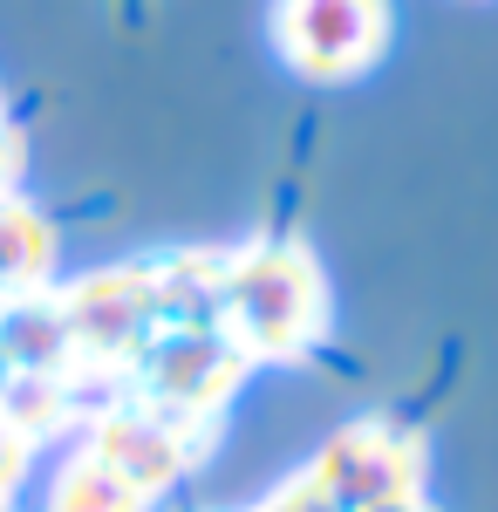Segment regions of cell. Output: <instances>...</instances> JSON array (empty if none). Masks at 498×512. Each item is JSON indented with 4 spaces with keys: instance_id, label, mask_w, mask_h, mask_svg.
Listing matches in <instances>:
<instances>
[{
    "instance_id": "obj_1",
    "label": "cell",
    "mask_w": 498,
    "mask_h": 512,
    "mask_svg": "<svg viewBox=\"0 0 498 512\" xmlns=\"http://www.w3.org/2000/svg\"><path fill=\"white\" fill-rule=\"evenodd\" d=\"M328 274L314 260V246L287 233L246 239L219 253L212 280V328L226 335L246 362H301L328 342Z\"/></svg>"
},
{
    "instance_id": "obj_2",
    "label": "cell",
    "mask_w": 498,
    "mask_h": 512,
    "mask_svg": "<svg viewBox=\"0 0 498 512\" xmlns=\"http://www.w3.org/2000/svg\"><path fill=\"white\" fill-rule=\"evenodd\" d=\"M389 0H273V55L314 89L369 76L389 48Z\"/></svg>"
},
{
    "instance_id": "obj_3",
    "label": "cell",
    "mask_w": 498,
    "mask_h": 512,
    "mask_svg": "<svg viewBox=\"0 0 498 512\" xmlns=\"http://www.w3.org/2000/svg\"><path fill=\"white\" fill-rule=\"evenodd\" d=\"M246 369L253 362L232 349L212 321H164L151 342H144V355L130 362V376L144 390L137 403H151L164 417H185V424H212L232 396H239Z\"/></svg>"
},
{
    "instance_id": "obj_4",
    "label": "cell",
    "mask_w": 498,
    "mask_h": 512,
    "mask_svg": "<svg viewBox=\"0 0 498 512\" xmlns=\"http://www.w3.org/2000/svg\"><path fill=\"white\" fill-rule=\"evenodd\" d=\"M55 321H62V342L82 362H137L144 342L164 328V294H157V267L130 260V267H96V274L69 280L48 294Z\"/></svg>"
},
{
    "instance_id": "obj_5",
    "label": "cell",
    "mask_w": 498,
    "mask_h": 512,
    "mask_svg": "<svg viewBox=\"0 0 498 512\" xmlns=\"http://www.w3.org/2000/svg\"><path fill=\"white\" fill-rule=\"evenodd\" d=\"M301 472L321 485V499L335 512H369L383 499L423 492L430 485V451H423L417 431H403L389 417H355L307 458Z\"/></svg>"
},
{
    "instance_id": "obj_6",
    "label": "cell",
    "mask_w": 498,
    "mask_h": 512,
    "mask_svg": "<svg viewBox=\"0 0 498 512\" xmlns=\"http://www.w3.org/2000/svg\"><path fill=\"white\" fill-rule=\"evenodd\" d=\"M198 431H205V424L164 417L151 403H110V410L82 431V444H89L103 465H116L130 485H144L151 499H164V492H178V485L198 472V451H205Z\"/></svg>"
},
{
    "instance_id": "obj_7",
    "label": "cell",
    "mask_w": 498,
    "mask_h": 512,
    "mask_svg": "<svg viewBox=\"0 0 498 512\" xmlns=\"http://www.w3.org/2000/svg\"><path fill=\"white\" fill-rule=\"evenodd\" d=\"M55 226L48 212L28 205L21 192H0V294L7 301H35L55 294Z\"/></svg>"
},
{
    "instance_id": "obj_8",
    "label": "cell",
    "mask_w": 498,
    "mask_h": 512,
    "mask_svg": "<svg viewBox=\"0 0 498 512\" xmlns=\"http://www.w3.org/2000/svg\"><path fill=\"white\" fill-rule=\"evenodd\" d=\"M41 512H157V499L144 485H130L116 465H103L89 444H76V451L48 472Z\"/></svg>"
},
{
    "instance_id": "obj_9",
    "label": "cell",
    "mask_w": 498,
    "mask_h": 512,
    "mask_svg": "<svg viewBox=\"0 0 498 512\" xmlns=\"http://www.w3.org/2000/svg\"><path fill=\"white\" fill-rule=\"evenodd\" d=\"M369 512H437V506H430V492H410V499H383V506H369Z\"/></svg>"
},
{
    "instance_id": "obj_10",
    "label": "cell",
    "mask_w": 498,
    "mask_h": 512,
    "mask_svg": "<svg viewBox=\"0 0 498 512\" xmlns=\"http://www.w3.org/2000/svg\"><path fill=\"white\" fill-rule=\"evenodd\" d=\"M0 512H14V499H7V492H0Z\"/></svg>"
}]
</instances>
